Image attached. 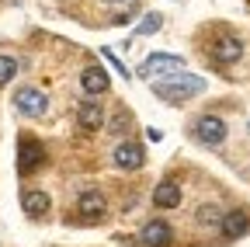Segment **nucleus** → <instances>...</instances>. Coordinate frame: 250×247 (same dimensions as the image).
Returning a JSON list of instances; mask_svg holds the SVG:
<instances>
[{"mask_svg": "<svg viewBox=\"0 0 250 247\" xmlns=\"http://www.w3.org/2000/svg\"><path fill=\"white\" fill-rule=\"evenodd\" d=\"M184 67V59L181 56H167V52H153L146 63L139 67V77H146V80H153L156 73L160 77H167V73H174V70H181Z\"/></svg>", "mask_w": 250, "mask_h": 247, "instance_id": "4", "label": "nucleus"}, {"mask_svg": "<svg viewBox=\"0 0 250 247\" xmlns=\"http://www.w3.org/2000/svg\"><path fill=\"white\" fill-rule=\"evenodd\" d=\"M49 205H52V202H49L45 192H24V195H21V209L31 216V220H42V216L49 212Z\"/></svg>", "mask_w": 250, "mask_h": 247, "instance_id": "14", "label": "nucleus"}, {"mask_svg": "<svg viewBox=\"0 0 250 247\" xmlns=\"http://www.w3.org/2000/svg\"><path fill=\"white\" fill-rule=\"evenodd\" d=\"M153 90H156V98H164V101H184V98H191V94H202L205 80L195 77V73H188V70H174V73H167V77L156 80Z\"/></svg>", "mask_w": 250, "mask_h": 247, "instance_id": "1", "label": "nucleus"}, {"mask_svg": "<svg viewBox=\"0 0 250 247\" xmlns=\"http://www.w3.org/2000/svg\"><path fill=\"white\" fill-rule=\"evenodd\" d=\"M77 209H80V216H83L87 223H98L108 205H104V195H101V192H83L80 202H77Z\"/></svg>", "mask_w": 250, "mask_h": 247, "instance_id": "9", "label": "nucleus"}, {"mask_svg": "<svg viewBox=\"0 0 250 247\" xmlns=\"http://www.w3.org/2000/svg\"><path fill=\"white\" fill-rule=\"evenodd\" d=\"M223 216H226V212H219L215 205H202V212H198V223L212 226V223H223Z\"/></svg>", "mask_w": 250, "mask_h": 247, "instance_id": "16", "label": "nucleus"}, {"mask_svg": "<svg viewBox=\"0 0 250 247\" xmlns=\"http://www.w3.org/2000/svg\"><path fill=\"white\" fill-rule=\"evenodd\" d=\"M219 230H223L226 240H236V237H243V233L250 230V216H247L243 209H229V212L223 216V223H219Z\"/></svg>", "mask_w": 250, "mask_h": 247, "instance_id": "8", "label": "nucleus"}, {"mask_svg": "<svg viewBox=\"0 0 250 247\" xmlns=\"http://www.w3.org/2000/svg\"><path fill=\"white\" fill-rule=\"evenodd\" d=\"M153 202H156V209H177L181 205V184L177 181H160L156 192H153Z\"/></svg>", "mask_w": 250, "mask_h": 247, "instance_id": "12", "label": "nucleus"}, {"mask_svg": "<svg viewBox=\"0 0 250 247\" xmlns=\"http://www.w3.org/2000/svg\"><path fill=\"white\" fill-rule=\"evenodd\" d=\"M77 122L83 129H101L104 126V108L94 101V98H87V101H80V108H77Z\"/></svg>", "mask_w": 250, "mask_h": 247, "instance_id": "10", "label": "nucleus"}, {"mask_svg": "<svg viewBox=\"0 0 250 247\" xmlns=\"http://www.w3.org/2000/svg\"><path fill=\"white\" fill-rule=\"evenodd\" d=\"M240 56H243V42L233 39V35L219 39V42L212 45V59H215V63H236Z\"/></svg>", "mask_w": 250, "mask_h": 247, "instance_id": "11", "label": "nucleus"}, {"mask_svg": "<svg viewBox=\"0 0 250 247\" xmlns=\"http://www.w3.org/2000/svg\"><path fill=\"white\" fill-rule=\"evenodd\" d=\"M42 164H45V146L35 136H21V143H18V171H21V178L35 174Z\"/></svg>", "mask_w": 250, "mask_h": 247, "instance_id": "2", "label": "nucleus"}, {"mask_svg": "<svg viewBox=\"0 0 250 247\" xmlns=\"http://www.w3.org/2000/svg\"><path fill=\"white\" fill-rule=\"evenodd\" d=\"M156 28H160V14H149V18L139 24V32H143V35H149V32H156Z\"/></svg>", "mask_w": 250, "mask_h": 247, "instance_id": "17", "label": "nucleus"}, {"mask_svg": "<svg viewBox=\"0 0 250 247\" xmlns=\"http://www.w3.org/2000/svg\"><path fill=\"white\" fill-rule=\"evenodd\" d=\"M14 73H18V63H14L11 56H0V84H11Z\"/></svg>", "mask_w": 250, "mask_h": 247, "instance_id": "15", "label": "nucleus"}, {"mask_svg": "<svg viewBox=\"0 0 250 247\" xmlns=\"http://www.w3.org/2000/svg\"><path fill=\"white\" fill-rule=\"evenodd\" d=\"M14 108L21 115H28V118H39V115H45L49 98L42 94V90H35V87H21L18 94H14Z\"/></svg>", "mask_w": 250, "mask_h": 247, "instance_id": "3", "label": "nucleus"}, {"mask_svg": "<svg viewBox=\"0 0 250 247\" xmlns=\"http://www.w3.org/2000/svg\"><path fill=\"white\" fill-rule=\"evenodd\" d=\"M195 139L205 143V146H219V143L226 139V122L215 118V115H202L195 122Z\"/></svg>", "mask_w": 250, "mask_h": 247, "instance_id": "5", "label": "nucleus"}, {"mask_svg": "<svg viewBox=\"0 0 250 247\" xmlns=\"http://www.w3.org/2000/svg\"><path fill=\"white\" fill-rule=\"evenodd\" d=\"M143 244L146 247H170V240H174V230H170V223H164V220H153V223H146L143 226Z\"/></svg>", "mask_w": 250, "mask_h": 247, "instance_id": "7", "label": "nucleus"}, {"mask_svg": "<svg viewBox=\"0 0 250 247\" xmlns=\"http://www.w3.org/2000/svg\"><path fill=\"white\" fill-rule=\"evenodd\" d=\"M80 87L87 90V94H104V90H108V73L101 67H87L80 73Z\"/></svg>", "mask_w": 250, "mask_h": 247, "instance_id": "13", "label": "nucleus"}, {"mask_svg": "<svg viewBox=\"0 0 250 247\" xmlns=\"http://www.w3.org/2000/svg\"><path fill=\"white\" fill-rule=\"evenodd\" d=\"M143 160H146V153H143L139 143H129V139H125V143L115 146V164H118L122 171H139Z\"/></svg>", "mask_w": 250, "mask_h": 247, "instance_id": "6", "label": "nucleus"}]
</instances>
